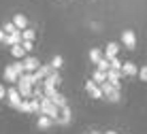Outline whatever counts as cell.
I'll list each match as a JSON object with an SVG mask.
<instances>
[{"instance_id": "10", "label": "cell", "mask_w": 147, "mask_h": 134, "mask_svg": "<svg viewBox=\"0 0 147 134\" xmlns=\"http://www.w3.org/2000/svg\"><path fill=\"white\" fill-rule=\"evenodd\" d=\"M70 121H73V111H70V106L60 109V117L55 119V123H58V126H68Z\"/></svg>"}, {"instance_id": "18", "label": "cell", "mask_w": 147, "mask_h": 134, "mask_svg": "<svg viewBox=\"0 0 147 134\" xmlns=\"http://www.w3.org/2000/svg\"><path fill=\"white\" fill-rule=\"evenodd\" d=\"M102 58H105V51H102V49H96V47H94V49H90V60H92L94 64H98V62L102 60Z\"/></svg>"}, {"instance_id": "19", "label": "cell", "mask_w": 147, "mask_h": 134, "mask_svg": "<svg viewBox=\"0 0 147 134\" xmlns=\"http://www.w3.org/2000/svg\"><path fill=\"white\" fill-rule=\"evenodd\" d=\"M51 102H53V104H55V106H58V109H64V106H68V102H66V98H64L62 94H60V92H58V94H55V96L51 98Z\"/></svg>"}, {"instance_id": "5", "label": "cell", "mask_w": 147, "mask_h": 134, "mask_svg": "<svg viewBox=\"0 0 147 134\" xmlns=\"http://www.w3.org/2000/svg\"><path fill=\"white\" fill-rule=\"evenodd\" d=\"M19 90V94H22V98L24 100H30V98H34V90H32V85L26 81V77H19V81H17V85H15Z\"/></svg>"}, {"instance_id": "27", "label": "cell", "mask_w": 147, "mask_h": 134, "mask_svg": "<svg viewBox=\"0 0 147 134\" xmlns=\"http://www.w3.org/2000/svg\"><path fill=\"white\" fill-rule=\"evenodd\" d=\"M7 92H9V87H4V83H0V100L7 98Z\"/></svg>"}, {"instance_id": "22", "label": "cell", "mask_w": 147, "mask_h": 134, "mask_svg": "<svg viewBox=\"0 0 147 134\" xmlns=\"http://www.w3.org/2000/svg\"><path fill=\"white\" fill-rule=\"evenodd\" d=\"M22 36H24V40H34L36 32H34L32 28H26V30H22Z\"/></svg>"}, {"instance_id": "28", "label": "cell", "mask_w": 147, "mask_h": 134, "mask_svg": "<svg viewBox=\"0 0 147 134\" xmlns=\"http://www.w3.org/2000/svg\"><path fill=\"white\" fill-rule=\"evenodd\" d=\"M24 49H26V51H30V49H32V40H24Z\"/></svg>"}, {"instance_id": "7", "label": "cell", "mask_w": 147, "mask_h": 134, "mask_svg": "<svg viewBox=\"0 0 147 134\" xmlns=\"http://www.w3.org/2000/svg\"><path fill=\"white\" fill-rule=\"evenodd\" d=\"M85 92H88L90 96L94 98V100H100V98H105V94H102V90H100V85L98 83H94L92 79L85 83Z\"/></svg>"}, {"instance_id": "17", "label": "cell", "mask_w": 147, "mask_h": 134, "mask_svg": "<svg viewBox=\"0 0 147 134\" xmlns=\"http://www.w3.org/2000/svg\"><path fill=\"white\" fill-rule=\"evenodd\" d=\"M92 81H94V83H98V85H102L105 81H109V79H107V73H102V70L96 68L94 75H92Z\"/></svg>"}, {"instance_id": "24", "label": "cell", "mask_w": 147, "mask_h": 134, "mask_svg": "<svg viewBox=\"0 0 147 134\" xmlns=\"http://www.w3.org/2000/svg\"><path fill=\"white\" fill-rule=\"evenodd\" d=\"M4 32H7V34H13V32H17V26H15L13 22H7V24H4Z\"/></svg>"}, {"instance_id": "25", "label": "cell", "mask_w": 147, "mask_h": 134, "mask_svg": "<svg viewBox=\"0 0 147 134\" xmlns=\"http://www.w3.org/2000/svg\"><path fill=\"white\" fill-rule=\"evenodd\" d=\"M139 79L147 83V66H141V68H139Z\"/></svg>"}, {"instance_id": "13", "label": "cell", "mask_w": 147, "mask_h": 134, "mask_svg": "<svg viewBox=\"0 0 147 134\" xmlns=\"http://www.w3.org/2000/svg\"><path fill=\"white\" fill-rule=\"evenodd\" d=\"M53 123H55V121L51 119V117H47V115H38V119H36V128H38V130H49Z\"/></svg>"}, {"instance_id": "11", "label": "cell", "mask_w": 147, "mask_h": 134, "mask_svg": "<svg viewBox=\"0 0 147 134\" xmlns=\"http://www.w3.org/2000/svg\"><path fill=\"white\" fill-rule=\"evenodd\" d=\"M121 75L124 77H139V66L134 62H124L121 66Z\"/></svg>"}, {"instance_id": "3", "label": "cell", "mask_w": 147, "mask_h": 134, "mask_svg": "<svg viewBox=\"0 0 147 134\" xmlns=\"http://www.w3.org/2000/svg\"><path fill=\"white\" fill-rule=\"evenodd\" d=\"M7 102H9V106H11V109H15V111L22 109L24 98H22V94H19L17 87H9V92H7Z\"/></svg>"}, {"instance_id": "21", "label": "cell", "mask_w": 147, "mask_h": 134, "mask_svg": "<svg viewBox=\"0 0 147 134\" xmlns=\"http://www.w3.org/2000/svg\"><path fill=\"white\" fill-rule=\"evenodd\" d=\"M96 68L102 70V73H109V70H111V62H109L107 58H102V60L98 62V64H96Z\"/></svg>"}, {"instance_id": "8", "label": "cell", "mask_w": 147, "mask_h": 134, "mask_svg": "<svg viewBox=\"0 0 147 134\" xmlns=\"http://www.w3.org/2000/svg\"><path fill=\"white\" fill-rule=\"evenodd\" d=\"M121 43L126 45V49L132 51L136 47V34L132 32V30H124V32H121Z\"/></svg>"}, {"instance_id": "2", "label": "cell", "mask_w": 147, "mask_h": 134, "mask_svg": "<svg viewBox=\"0 0 147 134\" xmlns=\"http://www.w3.org/2000/svg\"><path fill=\"white\" fill-rule=\"evenodd\" d=\"M40 100V115H47V117H51V119L55 121L60 117V109L51 102V98H47V96H43V98H38Z\"/></svg>"}, {"instance_id": "1", "label": "cell", "mask_w": 147, "mask_h": 134, "mask_svg": "<svg viewBox=\"0 0 147 134\" xmlns=\"http://www.w3.org/2000/svg\"><path fill=\"white\" fill-rule=\"evenodd\" d=\"M26 73V68H24V62H13V64L4 66V79L9 81V83H17L19 77Z\"/></svg>"}, {"instance_id": "29", "label": "cell", "mask_w": 147, "mask_h": 134, "mask_svg": "<svg viewBox=\"0 0 147 134\" xmlns=\"http://www.w3.org/2000/svg\"><path fill=\"white\" fill-rule=\"evenodd\" d=\"M4 40H7V32H4V30L0 28V43H4Z\"/></svg>"}, {"instance_id": "15", "label": "cell", "mask_w": 147, "mask_h": 134, "mask_svg": "<svg viewBox=\"0 0 147 134\" xmlns=\"http://www.w3.org/2000/svg\"><path fill=\"white\" fill-rule=\"evenodd\" d=\"M117 53H119V45H117V43H109L107 49H105V58H107V60H113V58H117Z\"/></svg>"}, {"instance_id": "9", "label": "cell", "mask_w": 147, "mask_h": 134, "mask_svg": "<svg viewBox=\"0 0 147 134\" xmlns=\"http://www.w3.org/2000/svg\"><path fill=\"white\" fill-rule=\"evenodd\" d=\"M24 68H26V73H36V70L40 68L38 58H34V55H26V58H24Z\"/></svg>"}, {"instance_id": "6", "label": "cell", "mask_w": 147, "mask_h": 134, "mask_svg": "<svg viewBox=\"0 0 147 134\" xmlns=\"http://www.w3.org/2000/svg\"><path fill=\"white\" fill-rule=\"evenodd\" d=\"M19 111H22V113H38V115H40V100H38V98L24 100V104H22Z\"/></svg>"}, {"instance_id": "4", "label": "cell", "mask_w": 147, "mask_h": 134, "mask_svg": "<svg viewBox=\"0 0 147 134\" xmlns=\"http://www.w3.org/2000/svg\"><path fill=\"white\" fill-rule=\"evenodd\" d=\"M100 90H102L105 98H107L109 102H113V104H115V102H119V100H121V92H119V90H115V87L111 85L109 81H105V83L100 85Z\"/></svg>"}, {"instance_id": "26", "label": "cell", "mask_w": 147, "mask_h": 134, "mask_svg": "<svg viewBox=\"0 0 147 134\" xmlns=\"http://www.w3.org/2000/svg\"><path fill=\"white\" fill-rule=\"evenodd\" d=\"M109 62H111V68H115V70H121V66H124L117 58H113V60H109Z\"/></svg>"}, {"instance_id": "16", "label": "cell", "mask_w": 147, "mask_h": 134, "mask_svg": "<svg viewBox=\"0 0 147 134\" xmlns=\"http://www.w3.org/2000/svg\"><path fill=\"white\" fill-rule=\"evenodd\" d=\"M13 24L17 26V30H26L28 28V17H26V15H22V13H17L13 17Z\"/></svg>"}, {"instance_id": "20", "label": "cell", "mask_w": 147, "mask_h": 134, "mask_svg": "<svg viewBox=\"0 0 147 134\" xmlns=\"http://www.w3.org/2000/svg\"><path fill=\"white\" fill-rule=\"evenodd\" d=\"M11 53H13V58H17V60H19V58H24L28 51L24 49V45H13V47H11Z\"/></svg>"}, {"instance_id": "23", "label": "cell", "mask_w": 147, "mask_h": 134, "mask_svg": "<svg viewBox=\"0 0 147 134\" xmlns=\"http://www.w3.org/2000/svg\"><path fill=\"white\" fill-rule=\"evenodd\" d=\"M62 64H64V58H62V55H53V58H51V66H53L55 70H58Z\"/></svg>"}, {"instance_id": "30", "label": "cell", "mask_w": 147, "mask_h": 134, "mask_svg": "<svg viewBox=\"0 0 147 134\" xmlns=\"http://www.w3.org/2000/svg\"><path fill=\"white\" fill-rule=\"evenodd\" d=\"M105 134H117V132H115V130H107V132H105Z\"/></svg>"}, {"instance_id": "14", "label": "cell", "mask_w": 147, "mask_h": 134, "mask_svg": "<svg viewBox=\"0 0 147 134\" xmlns=\"http://www.w3.org/2000/svg\"><path fill=\"white\" fill-rule=\"evenodd\" d=\"M7 45H22L24 43V36H22V30H17V32H13V34H7V40H4Z\"/></svg>"}, {"instance_id": "12", "label": "cell", "mask_w": 147, "mask_h": 134, "mask_svg": "<svg viewBox=\"0 0 147 134\" xmlns=\"http://www.w3.org/2000/svg\"><path fill=\"white\" fill-rule=\"evenodd\" d=\"M60 83H62V77H60V73L55 70V73H51L47 79L43 81V87H58Z\"/></svg>"}]
</instances>
